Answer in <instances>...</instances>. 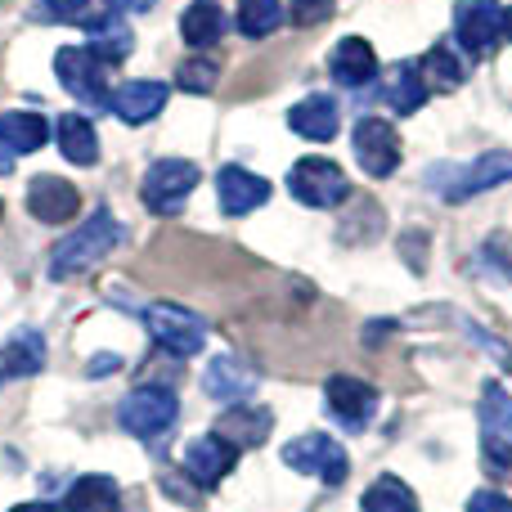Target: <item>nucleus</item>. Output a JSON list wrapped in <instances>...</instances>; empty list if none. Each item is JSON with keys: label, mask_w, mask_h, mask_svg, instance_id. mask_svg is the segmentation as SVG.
<instances>
[{"label": "nucleus", "mask_w": 512, "mask_h": 512, "mask_svg": "<svg viewBox=\"0 0 512 512\" xmlns=\"http://www.w3.org/2000/svg\"><path fill=\"white\" fill-rule=\"evenodd\" d=\"M122 221H117L108 207H95V212L86 216V225H77V230L68 234L63 243H54L50 252V279H77V274L95 270L99 261H104L108 252L122 243Z\"/></svg>", "instance_id": "obj_1"}, {"label": "nucleus", "mask_w": 512, "mask_h": 512, "mask_svg": "<svg viewBox=\"0 0 512 512\" xmlns=\"http://www.w3.org/2000/svg\"><path fill=\"white\" fill-rule=\"evenodd\" d=\"M176 418H180V396L171 387H158V382H144V387L126 391L122 405H117L122 432H131L144 445H158L162 436H171Z\"/></svg>", "instance_id": "obj_2"}, {"label": "nucleus", "mask_w": 512, "mask_h": 512, "mask_svg": "<svg viewBox=\"0 0 512 512\" xmlns=\"http://www.w3.org/2000/svg\"><path fill=\"white\" fill-rule=\"evenodd\" d=\"M198 180H203V171H198L189 158H158L149 171H144L140 198H144V207H149V212L176 216L180 207L189 203V194L198 189Z\"/></svg>", "instance_id": "obj_3"}, {"label": "nucleus", "mask_w": 512, "mask_h": 512, "mask_svg": "<svg viewBox=\"0 0 512 512\" xmlns=\"http://www.w3.org/2000/svg\"><path fill=\"white\" fill-rule=\"evenodd\" d=\"M427 180L436 185V194L445 203H468V198L512 180V153H481L472 167H436Z\"/></svg>", "instance_id": "obj_4"}, {"label": "nucleus", "mask_w": 512, "mask_h": 512, "mask_svg": "<svg viewBox=\"0 0 512 512\" xmlns=\"http://www.w3.org/2000/svg\"><path fill=\"white\" fill-rule=\"evenodd\" d=\"M477 423H481V459L490 472H512V396L499 382H486L477 405Z\"/></svg>", "instance_id": "obj_5"}, {"label": "nucleus", "mask_w": 512, "mask_h": 512, "mask_svg": "<svg viewBox=\"0 0 512 512\" xmlns=\"http://www.w3.org/2000/svg\"><path fill=\"white\" fill-rule=\"evenodd\" d=\"M144 328H149L153 342L171 355H198L207 346V319L176 306V301H153V306H144Z\"/></svg>", "instance_id": "obj_6"}, {"label": "nucleus", "mask_w": 512, "mask_h": 512, "mask_svg": "<svg viewBox=\"0 0 512 512\" xmlns=\"http://www.w3.org/2000/svg\"><path fill=\"white\" fill-rule=\"evenodd\" d=\"M283 463H288L292 472H301V477L324 481V486H342L346 472H351L346 450L324 432H306V436H297V441H288L283 445Z\"/></svg>", "instance_id": "obj_7"}, {"label": "nucleus", "mask_w": 512, "mask_h": 512, "mask_svg": "<svg viewBox=\"0 0 512 512\" xmlns=\"http://www.w3.org/2000/svg\"><path fill=\"white\" fill-rule=\"evenodd\" d=\"M54 77H59V86L68 90L77 104H86L90 113L108 108L113 90H108V81H104V63H99L86 45H63V50L54 54Z\"/></svg>", "instance_id": "obj_8"}, {"label": "nucleus", "mask_w": 512, "mask_h": 512, "mask_svg": "<svg viewBox=\"0 0 512 512\" xmlns=\"http://www.w3.org/2000/svg\"><path fill=\"white\" fill-rule=\"evenodd\" d=\"M288 194L297 198L301 207H319V212H328V207L346 203L351 180H346V171L328 158H301L297 167L288 171Z\"/></svg>", "instance_id": "obj_9"}, {"label": "nucleus", "mask_w": 512, "mask_h": 512, "mask_svg": "<svg viewBox=\"0 0 512 512\" xmlns=\"http://www.w3.org/2000/svg\"><path fill=\"white\" fill-rule=\"evenodd\" d=\"M351 149H355L360 171L373 180H387L391 171L400 167V135H396V126L382 122V117H360V122H355Z\"/></svg>", "instance_id": "obj_10"}, {"label": "nucleus", "mask_w": 512, "mask_h": 512, "mask_svg": "<svg viewBox=\"0 0 512 512\" xmlns=\"http://www.w3.org/2000/svg\"><path fill=\"white\" fill-rule=\"evenodd\" d=\"M324 400H328V414H333L346 432H364V427L373 423V414H378V391L360 378H346V373L328 378Z\"/></svg>", "instance_id": "obj_11"}, {"label": "nucleus", "mask_w": 512, "mask_h": 512, "mask_svg": "<svg viewBox=\"0 0 512 512\" xmlns=\"http://www.w3.org/2000/svg\"><path fill=\"white\" fill-rule=\"evenodd\" d=\"M504 32V9L499 0H459L454 9V36L468 54H490Z\"/></svg>", "instance_id": "obj_12"}, {"label": "nucleus", "mask_w": 512, "mask_h": 512, "mask_svg": "<svg viewBox=\"0 0 512 512\" xmlns=\"http://www.w3.org/2000/svg\"><path fill=\"white\" fill-rule=\"evenodd\" d=\"M234 463H239V450H234L225 436H216V432H207V436H198V441H189V450H185V472H189V481L194 486H203V490H216L225 477L234 472Z\"/></svg>", "instance_id": "obj_13"}, {"label": "nucleus", "mask_w": 512, "mask_h": 512, "mask_svg": "<svg viewBox=\"0 0 512 512\" xmlns=\"http://www.w3.org/2000/svg\"><path fill=\"white\" fill-rule=\"evenodd\" d=\"M167 95H171L167 81L135 77V81H122V86L108 95V108H113L126 126H144V122H153V117L167 108Z\"/></svg>", "instance_id": "obj_14"}, {"label": "nucleus", "mask_w": 512, "mask_h": 512, "mask_svg": "<svg viewBox=\"0 0 512 512\" xmlns=\"http://www.w3.org/2000/svg\"><path fill=\"white\" fill-rule=\"evenodd\" d=\"M27 212L41 225H68L81 212V194L63 176H36L27 185Z\"/></svg>", "instance_id": "obj_15"}, {"label": "nucleus", "mask_w": 512, "mask_h": 512, "mask_svg": "<svg viewBox=\"0 0 512 512\" xmlns=\"http://www.w3.org/2000/svg\"><path fill=\"white\" fill-rule=\"evenodd\" d=\"M216 194H221L225 216H248V212H256V207L270 203V180H261L248 167H221V176H216Z\"/></svg>", "instance_id": "obj_16"}, {"label": "nucleus", "mask_w": 512, "mask_h": 512, "mask_svg": "<svg viewBox=\"0 0 512 512\" xmlns=\"http://www.w3.org/2000/svg\"><path fill=\"white\" fill-rule=\"evenodd\" d=\"M328 72H333L337 86L360 90L378 77V54H373V45L364 36H342L333 45V54H328Z\"/></svg>", "instance_id": "obj_17"}, {"label": "nucleus", "mask_w": 512, "mask_h": 512, "mask_svg": "<svg viewBox=\"0 0 512 512\" xmlns=\"http://www.w3.org/2000/svg\"><path fill=\"white\" fill-rule=\"evenodd\" d=\"M203 391L212 400H221V405H243V400L256 391V373L239 360V355H216L203 373Z\"/></svg>", "instance_id": "obj_18"}, {"label": "nucleus", "mask_w": 512, "mask_h": 512, "mask_svg": "<svg viewBox=\"0 0 512 512\" xmlns=\"http://www.w3.org/2000/svg\"><path fill=\"white\" fill-rule=\"evenodd\" d=\"M90 32H86V50L95 54L104 68H113V63H122L126 54L135 50V32L122 23V14L117 9H104V14H90Z\"/></svg>", "instance_id": "obj_19"}, {"label": "nucleus", "mask_w": 512, "mask_h": 512, "mask_svg": "<svg viewBox=\"0 0 512 512\" xmlns=\"http://www.w3.org/2000/svg\"><path fill=\"white\" fill-rule=\"evenodd\" d=\"M288 126L301 135V140H315V144H328L342 126V113H337L333 95H306L301 104L288 108Z\"/></svg>", "instance_id": "obj_20"}, {"label": "nucleus", "mask_w": 512, "mask_h": 512, "mask_svg": "<svg viewBox=\"0 0 512 512\" xmlns=\"http://www.w3.org/2000/svg\"><path fill=\"white\" fill-rule=\"evenodd\" d=\"M54 140H59V153L72 167H95L99 162V135L90 117H81V113L54 117Z\"/></svg>", "instance_id": "obj_21"}, {"label": "nucleus", "mask_w": 512, "mask_h": 512, "mask_svg": "<svg viewBox=\"0 0 512 512\" xmlns=\"http://www.w3.org/2000/svg\"><path fill=\"white\" fill-rule=\"evenodd\" d=\"M274 418L270 409H248V405H230L225 409V418L216 423V436H225V441L234 445V450H256V445L270 436Z\"/></svg>", "instance_id": "obj_22"}, {"label": "nucleus", "mask_w": 512, "mask_h": 512, "mask_svg": "<svg viewBox=\"0 0 512 512\" xmlns=\"http://www.w3.org/2000/svg\"><path fill=\"white\" fill-rule=\"evenodd\" d=\"M382 95H387V108L396 117H409L418 113V108L427 104V81L423 72H418V63H396V68L387 72V86H382Z\"/></svg>", "instance_id": "obj_23"}, {"label": "nucleus", "mask_w": 512, "mask_h": 512, "mask_svg": "<svg viewBox=\"0 0 512 512\" xmlns=\"http://www.w3.org/2000/svg\"><path fill=\"white\" fill-rule=\"evenodd\" d=\"M63 508H68V512H117V508H122V490H117L113 477L90 472V477H77L68 486Z\"/></svg>", "instance_id": "obj_24"}, {"label": "nucleus", "mask_w": 512, "mask_h": 512, "mask_svg": "<svg viewBox=\"0 0 512 512\" xmlns=\"http://www.w3.org/2000/svg\"><path fill=\"white\" fill-rule=\"evenodd\" d=\"M45 369V337L36 328H18L14 337L0 351V373L9 378H32V373Z\"/></svg>", "instance_id": "obj_25"}, {"label": "nucleus", "mask_w": 512, "mask_h": 512, "mask_svg": "<svg viewBox=\"0 0 512 512\" xmlns=\"http://www.w3.org/2000/svg\"><path fill=\"white\" fill-rule=\"evenodd\" d=\"M180 36H185L194 50L216 45L225 36V9L216 5V0H194V5H185V14H180Z\"/></svg>", "instance_id": "obj_26"}, {"label": "nucleus", "mask_w": 512, "mask_h": 512, "mask_svg": "<svg viewBox=\"0 0 512 512\" xmlns=\"http://www.w3.org/2000/svg\"><path fill=\"white\" fill-rule=\"evenodd\" d=\"M50 140V122L36 113H5L0 117V144L9 153H36Z\"/></svg>", "instance_id": "obj_27"}, {"label": "nucleus", "mask_w": 512, "mask_h": 512, "mask_svg": "<svg viewBox=\"0 0 512 512\" xmlns=\"http://www.w3.org/2000/svg\"><path fill=\"white\" fill-rule=\"evenodd\" d=\"M418 72H423V81L436 90H459L463 81H468V63H463L450 45H432V50L423 54V63H418Z\"/></svg>", "instance_id": "obj_28"}, {"label": "nucleus", "mask_w": 512, "mask_h": 512, "mask_svg": "<svg viewBox=\"0 0 512 512\" xmlns=\"http://www.w3.org/2000/svg\"><path fill=\"white\" fill-rule=\"evenodd\" d=\"M364 512H423L414 499V490L405 486L400 477H378L369 490H364Z\"/></svg>", "instance_id": "obj_29"}, {"label": "nucleus", "mask_w": 512, "mask_h": 512, "mask_svg": "<svg viewBox=\"0 0 512 512\" xmlns=\"http://www.w3.org/2000/svg\"><path fill=\"white\" fill-rule=\"evenodd\" d=\"M283 23V5L279 0H239V32L261 41V36L279 32Z\"/></svg>", "instance_id": "obj_30"}, {"label": "nucleus", "mask_w": 512, "mask_h": 512, "mask_svg": "<svg viewBox=\"0 0 512 512\" xmlns=\"http://www.w3.org/2000/svg\"><path fill=\"white\" fill-rule=\"evenodd\" d=\"M216 77H221V68H216L212 59H189V63H180L176 86L189 90V95H212V90H216Z\"/></svg>", "instance_id": "obj_31"}, {"label": "nucleus", "mask_w": 512, "mask_h": 512, "mask_svg": "<svg viewBox=\"0 0 512 512\" xmlns=\"http://www.w3.org/2000/svg\"><path fill=\"white\" fill-rule=\"evenodd\" d=\"M90 5L95 0H41V18H50V23H90Z\"/></svg>", "instance_id": "obj_32"}, {"label": "nucleus", "mask_w": 512, "mask_h": 512, "mask_svg": "<svg viewBox=\"0 0 512 512\" xmlns=\"http://www.w3.org/2000/svg\"><path fill=\"white\" fill-rule=\"evenodd\" d=\"M292 14L297 23H324L333 14V0H292Z\"/></svg>", "instance_id": "obj_33"}, {"label": "nucleus", "mask_w": 512, "mask_h": 512, "mask_svg": "<svg viewBox=\"0 0 512 512\" xmlns=\"http://www.w3.org/2000/svg\"><path fill=\"white\" fill-rule=\"evenodd\" d=\"M468 512H512V499L499 495V490H477L468 499Z\"/></svg>", "instance_id": "obj_34"}, {"label": "nucleus", "mask_w": 512, "mask_h": 512, "mask_svg": "<svg viewBox=\"0 0 512 512\" xmlns=\"http://www.w3.org/2000/svg\"><path fill=\"white\" fill-rule=\"evenodd\" d=\"M113 369H122V355H95V360L86 364L90 378H104V373H113Z\"/></svg>", "instance_id": "obj_35"}, {"label": "nucleus", "mask_w": 512, "mask_h": 512, "mask_svg": "<svg viewBox=\"0 0 512 512\" xmlns=\"http://www.w3.org/2000/svg\"><path fill=\"white\" fill-rule=\"evenodd\" d=\"M108 5H113V9H126V14H149L158 0H108Z\"/></svg>", "instance_id": "obj_36"}, {"label": "nucleus", "mask_w": 512, "mask_h": 512, "mask_svg": "<svg viewBox=\"0 0 512 512\" xmlns=\"http://www.w3.org/2000/svg\"><path fill=\"white\" fill-rule=\"evenodd\" d=\"M14 158H18V153H9L5 144H0V176H5V171H14Z\"/></svg>", "instance_id": "obj_37"}, {"label": "nucleus", "mask_w": 512, "mask_h": 512, "mask_svg": "<svg viewBox=\"0 0 512 512\" xmlns=\"http://www.w3.org/2000/svg\"><path fill=\"white\" fill-rule=\"evenodd\" d=\"M9 512H54V504H18V508H9Z\"/></svg>", "instance_id": "obj_38"}, {"label": "nucleus", "mask_w": 512, "mask_h": 512, "mask_svg": "<svg viewBox=\"0 0 512 512\" xmlns=\"http://www.w3.org/2000/svg\"><path fill=\"white\" fill-rule=\"evenodd\" d=\"M504 36L512 41V9H504Z\"/></svg>", "instance_id": "obj_39"}, {"label": "nucleus", "mask_w": 512, "mask_h": 512, "mask_svg": "<svg viewBox=\"0 0 512 512\" xmlns=\"http://www.w3.org/2000/svg\"><path fill=\"white\" fill-rule=\"evenodd\" d=\"M0 216H5V207H0Z\"/></svg>", "instance_id": "obj_40"}]
</instances>
